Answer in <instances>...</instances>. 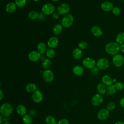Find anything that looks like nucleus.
Returning <instances> with one entry per match:
<instances>
[{
    "mask_svg": "<svg viewBox=\"0 0 124 124\" xmlns=\"http://www.w3.org/2000/svg\"><path fill=\"white\" fill-rule=\"evenodd\" d=\"M55 10V8L54 5L50 3H45L42 7V12L46 15H49L53 14Z\"/></svg>",
    "mask_w": 124,
    "mask_h": 124,
    "instance_id": "nucleus-4",
    "label": "nucleus"
},
{
    "mask_svg": "<svg viewBox=\"0 0 124 124\" xmlns=\"http://www.w3.org/2000/svg\"><path fill=\"white\" fill-rule=\"evenodd\" d=\"M96 66L100 70H106L109 66V62L106 58H100L96 62Z\"/></svg>",
    "mask_w": 124,
    "mask_h": 124,
    "instance_id": "nucleus-5",
    "label": "nucleus"
},
{
    "mask_svg": "<svg viewBox=\"0 0 124 124\" xmlns=\"http://www.w3.org/2000/svg\"><path fill=\"white\" fill-rule=\"evenodd\" d=\"M51 0L52 1H54V2H56V1H58L59 0Z\"/></svg>",
    "mask_w": 124,
    "mask_h": 124,
    "instance_id": "nucleus-50",
    "label": "nucleus"
},
{
    "mask_svg": "<svg viewBox=\"0 0 124 124\" xmlns=\"http://www.w3.org/2000/svg\"><path fill=\"white\" fill-rule=\"evenodd\" d=\"M4 96V93L1 89H0V100H1Z\"/></svg>",
    "mask_w": 124,
    "mask_h": 124,
    "instance_id": "nucleus-43",
    "label": "nucleus"
},
{
    "mask_svg": "<svg viewBox=\"0 0 124 124\" xmlns=\"http://www.w3.org/2000/svg\"><path fill=\"white\" fill-rule=\"evenodd\" d=\"M33 0L34 1H39L40 0Z\"/></svg>",
    "mask_w": 124,
    "mask_h": 124,
    "instance_id": "nucleus-51",
    "label": "nucleus"
},
{
    "mask_svg": "<svg viewBox=\"0 0 124 124\" xmlns=\"http://www.w3.org/2000/svg\"><path fill=\"white\" fill-rule=\"evenodd\" d=\"M46 124H57L56 121L52 116L48 115L46 118Z\"/></svg>",
    "mask_w": 124,
    "mask_h": 124,
    "instance_id": "nucleus-32",
    "label": "nucleus"
},
{
    "mask_svg": "<svg viewBox=\"0 0 124 124\" xmlns=\"http://www.w3.org/2000/svg\"><path fill=\"white\" fill-rule=\"evenodd\" d=\"M59 44V39L55 36H52L49 38L47 41V45L50 48H55L58 46Z\"/></svg>",
    "mask_w": 124,
    "mask_h": 124,
    "instance_id": "nucleus-14",
    "label": "nucleus"
},
{
    "mask_svg": "<svg viewBox=\"0 0 124 124\" xmlns=\"http://www.w3.org/2000/svg\"><path fill=\"white\" fill-rule=\"evenodd\" d=\"M46 54L47 58L49 59H52L55 56V51L53 48L49 47L47 49L46 52Z\"/></svg>",
    "mask_w": 124,
    "mask_h": 124,
    "instance_id": "nucleus-30",
    "label": "nucleus"
},
{
    "mask_svg": "<svg viewBox=\"0 0 124 124\" xmlns=\"http://www.w3.org/2000/svg\"><path fill=\"white\" fill-rule=\"evenodd\" d=\"M103 102V97L101 94L97 93L95 94L92 98L91 102L93 106L97 107L100 106Z\"/></svg>",
    "mask_w": 124,
    "mask_h": 124,
    "instance_id": "nucleus-10",
    "label": "nucleus"
},
{
    "mask_svg": "<svg viewBox=\"0 0 124 124\" xmlns=\"http://www.w3.org/2000/svg\"><path fill=\"white\" fill-rule=\"evenodd\" d=\"M3 124H11L9 122H4V123H3Z\"/></svg>",
    "mask_w": 124,
    "mask_h": 124,
    "instance_id": "nucleus-49",
    "label": "nucleus"
},
{
    "mask_svg": "<svg viewBox=\"0 0 124 124\" xmlns=\"http://www.w3.org/2000/svg\"><path fill=\"white\" fill-rule=\"evenodd\" d=\"M58 12L60 15H64L68 14L70 10V6L65 3H62L58 7Z\"/></svg>",
    "mask_w": 124,
    "mask_h": 124,
    "instance_id": "nucleus-9",
    "label": "nucleus"
},
{
    "mask_svg": "<svg viewBox=\"0 0 124 124\" xmlns=\"http://www.w3.org/2000/svg\"><path fill=\"white\" fill-rule=\"evenodd\" d=\"M116 91V89L114 85H111L108 86L106 90V93L108 95H111L114 94Z\"/></svg>",
    "mask_w": 124,
    "mask_h": 124,
    "instance_id": "nucleus-26",
    "label": "nucleus"
},
{
    "mask_svg": "<svg viewBox=\"0 0 124 124\" xmlns=\"http://www.w3.org/2000/svg\"><path fill=\"white\" fill-rule=\"evenodd\" d=\"M60 14L58 12H54L52 14V16L54 19H58L59 17Z\"/></svg>",
    "mask_w": 124,
    "mask_h": 124,
    "instance_id": "nucleus-41",
    "label": "nucleus"
},
{
    "mask_svg": "<svg viewBox=\"0 0 124 124\" xmlns=\"http://www.w3.org/2000/svg\"><path fill=\"white\" fill-rule=\"evenodd\" d=\"M43 79L47 83L51 82L54 79V74L53 72L49 69L45 70L42 73Z\"/></svg>",
    "mask_w": 124,
    "mask_h": 124,
    "instance_id": "nucleus-7",
    "label": "nucleus"
},
{
    "mask_svg": "<svg viewBox=\"0 0 124 124\" xmlns=\"http://www.w3.org/2000/svg\"><path fill=\"white\" fill-rule=\"evenodd\" d=\"M115 108V103L114 102H110L107 105V109L108 110H112Z\"/></svg>",
    "mask_w": 124,
    "mask_h": 124,
    "instance_id": "nucleus-36",
    "label": "nucleus"
},
{
    "mask_svg": "<svg viewBox=\"0 0 124 124\" xmlns=\"http://www.w3.org/2000/svg\"><path fill=\"white\" fill-rule=\"evenodd\" d=\"M41 54L38 51H32L29 53L28 55V58L31 62H37L40 59Z\"/></svg>",
    "mask_w": 124,
    "mask_h": 124,
    "instance_id": "nucleus-11",
    "label": "nucleus"
},
{
    "mask_svg": "<svg viewBox=\"0 0 124 124\" xmlns=\"http://www.w3.org/2000/svg\"><path fill=\"white\" fill-rule=\"evenodd\" d=\"M4 121L5 122H9V120H10V118H9V117H4Z\"/></svg>",
    "mask_w": 124,
    "mask_h": 124,
    "instance_id": "nucleus-46",
    "label": "nucleus"
},
{
    "mask_svg": "<svg viewBox=\"0 0 124 124\" xmlns=\"http://www.w3.org/2000/svg\"><path fill=\"white\" fill-rule=\"evenodd\" d=\"M16 5L15 3L10 2L7 3L6 5V11L8 13H12L16 10Z\"/></svg>",
    "mask_w": 124,
    "mask_h": 124,
    "instance_id": "nucleus-17",
    "label": "nucleus"
},
{
    "mask_svg": "<svg viewBox=\"0 0 124 124\" xmlns=\"http://www.w3.org/2000/svg\"><path fill=\"white\" fill-rule=\"evenodd\" d=\"M101 9L105 12H108L112 10L113 8V3L109 1H106L103 2L101 5Z\"/></svg>",
    "mask_w": 124,
    "mask_h": 124,
    "instance_id": "nucleus-15",
    "label": "nucleus"
},
{
    "mask_svg": "<svg viewBox=\"0 0 124 124\" xmlns=\"http://www.w3.org/2000/svg\"><path fill=\"white\" fill-rule=\"evenodd\" d=\"M82 64L85 68L92 69L95 67L96 63L94 59L91 58L87 57L83 60Z\"/></svg>",
    "mask_w": 124,
    "mask_h": 124,
    "instance_id": "nucleus-8",
    "label": "nucleus"
},
{
    "mask_svg": "<svg viewBox=\"0 0 124 124\" xmlns=\"http://www.w3.org/2000/svg\"><path fill=\"white\" fill-rule=\"evenodd\" d=\"M114 86H115L116 89L118 91H122L123 90V89L124 88V84L122 82H120V81L116 82Z\"/></svg>",
    "mask_w": 124,
    "mask_h": 124,
    "instance_id": "nucleus-34",
    "label": "nucleus"
},
{
    "mask_svg": "<svg viewBox=\"0 0 124 124\" xmlns=\"http://www.w3.org/2000/svg\"><path fill=\"white\" fill-rule=\"evenodd\" d=\"M38 19L40 20H42V21H43L45 20V14L43 13H39V18Z\"/></svg>",
    "mask_w": 124,
    "mask_h": 124,
    "instance_id": "nucleus-40",
    "label": "nucleus"
},
{
    "mask_svg": "<svg viewBox=\"0 0 124 124\" xmlns=\"http://www.w3.org/2000/svg\"><path fill=\"white\" fill-rule=\"evenodd\" d=\"M116 41L117 43L120 45L124 43V32H121L117 35Z\"/></svg>",
    "mask_w": 124,
    "mask_h": 124,
    "instance_id": "nucleus-27",
    "label": "nucleus"
},
{
    "mask_svg": "<svg viewBox=\"0 0 124 124\" xmlns=\"http://www.w3.org/2000/svg\"><path fill=\"white\" fill-rule=\"evenodd\" d=\"M99 72V69L97 67H94L93 69H91V73L93 76H95L98 74Z\"/></svg>",
    "mask_w": 124,
    "mask_h": 124,
    "instance_id": "nucleus-38",
    "label": "nucleus"
},
{
    "mask_svg": "<svg viewBox=\"0 0 124 124\" xmlns=\"http://www.w3.org/2000/svg\"><path fill=\"white\" fill-rule=\"evenodd\" d=\"M102 83L108 86L112 85L113 82V79L108 75H104L102 78Z\"/></svg>",
    "mask_w": 124,
    "mask_h": 124,
    "instance_id": "nucleus-19",
    "label": "nucleus"
},
{
    "mask_svg": "<svg viewBox=\"0 0 124 124\" xmlns=\"http://www.w3.org/2000/svg\"><path fill=\"white\" fill-rule=\"evenodd\" d=\"M51 65V61L49 59H46L42 62V67L46 69H48V68Z\"/></svg>",
    "mask_w": 124,
    "mask_h": 124,
    "instance_id": "nucleus-31",
    "label": "nucleus"
},
{
    "mask_svg": "<svg viewBox=\"0 0 124 124\" xmlns=\"http://www.w3.org/2000/svg\"><path fill=\"white\" fill-rule=\"evenodd\" d=\"M112 12L113 15L115 16H118L120 14L121 10L119 8L117 7H113V9L112 10Z\"/></svg>",
    "mask_w": 124,
    "mask_h": 124,
    "instance_id": "nucleus-37",
    "label": "nucleus"
},
{
    "mask_svg": "<svg viewBox=\"0 0 124 124\" xmlns=\"http://www.w3.org/2000/svg\"><path fill=\"white\" fill-rule=\"evenodd\" d=\"M120 45L117 42H111L108 43L105 46V50L109 54L115 55L119 52Z\"/></svg>",
    "mask_w": 124,
    "mask_h": 124,
    "instance_id": "nucleus-1",
    "label": "nucleus"
},
{
    "mask_svg": "<svg viewBox=\"0 0 124 124\" xmlns=\"http://www.w3.org/2000/svg\"><path fill=\"white\" fill-rule=\"evenodd\" d=\"M15 3L18 8H22L26 4L27 0H15Z\"/></svg>",
    "mask_w": 124,
    "mask_h": 124,
    "instance_id": "nucleus-33",
    "label": "nucleus"
},
{
    "mask_svg": "<svg viewBox=\"0 0 124 124\" xmlns=\"http://www.w3.org/2000/svg\"><path fill=\"white\" fill-rule=\"evenodd\" d=\"M115 124H124V122L122 121H118L115 123Z\"/></svg>",
    "mask_w": 124,
    "mask_h": 124,
    "instance_id": "nucleus-48",
    "label": "nucleus"
},
{
    "mask_svg": "<svg viewBox=\"0 0 124 124\" xmlns=\"http://www.w3.org/2000/svg\"><path fill=\"white\" fill-rule=\"evenodd\" d=\"M97 90L98 92L100 94H104L106 93V90L107 88L105 84H104L103 83H99L97 86Z\"/></svg>",
    "mask_w": 124,
    "mask_h": 124,
    "instance_id": "nucleus-25",
    "label": "nucleus"
},
{
    "mask_svg": "<svg viewBox=\"0 0 124 124\" xmlns=\"http://www.w3.org/2000/svg\"><path fill=\"white\" fill-rule=\"evenodd\" d=\"M45 59H46L45 56L44 55H41V58H40V60L43 62V61L44 60H45Z\"/></svg>",
    "mask_w": 124,
    "mask_h": 124,
    "instance_id": "nucleus-47",
    "label": "nucleus"
},
{
    "mask_svg": "<svg viewBox=\"0 0 124 124\" xmlns=\"http://www.w3.org/2000/svg\"><path fill=\"white\" fill-rule=\"evenodd\" d=\"M92 34L96 37H100L102 35V31L101 29L97 26H93L91 29Z\"/></svg>",
    "mask_w": 124,
    "mask_h": 124,
    "instance_id": "nucleus-16",
    "label": "nucleus"
},
{
    "mask_svg": "<svg viewBox=\"0 0 124 124\" xmlns=\"http://www.w3.org/2000/svg\"><path fill=\"white\" fill-rule=\"evenodd\" d=\"M36 85L33 83H30L26 85L25 87L26 91L28 93H33L36 91Z\"/></svg>",
    "mask_w": 124,
    "mask_h": 124,
    "instance_id": "nucleus-22",
    "label": "nucleus"
},
{
    "mask_svg": "<svg viewBox=\"0 0 124 124\" xmlns=\"http://www.w3.org/2000/svg\"><path fill=\"white\" fill-rule=\"evenodd\" d=\"M73 57L76 60H79L81 59L82 56V53L81 50L79 48H75L72 52Z\"/></svg>",
    "mask_w": 124,
    "mask_h": 124,
    "instance_id": "nucleus-21",
    "label": "nucleus"
},
{
    "mask_svg": "<svg viewBox=\"0 0 124 124\" xmlns=\"http://www.w3.org/2000/svg\"><path fill=\"white\" fill-rule=\"evenodd\" d=\"M74 22V17L73 16L70 14L65 15L62 19V25L65 28L70 27Z\"/></svg>",
    "mask_w": 124,
    "mask_h": 124,
    "instance_id": "nucleus-3",
    "label": "nucleus"
},
{
    "mask_svg": "<svg viewBox=\"0 0 124 124\" xmlns=\"http://www.w3.org/2000/svg\"><path fill=\"white\" fill-rule=\"evenodd\" d=\"M22 121L25 124H31L32 123V118L30 114H25L22 118Z\"/></svg>",
    "mask_w": 124,
    "mask_h": 124,
    "instance_id": "nucleus-28",
    "label": "nucleus"
},
{
    "mask_svg": "<svg viewBox=\"0 0 124 124\" xmlns=\"http://www.w3.org/2000/svg\"><path fill=\"white\" fill-rule=\"evenodd\" d=\"M120 50L122 52H124V43L120 45Z\"/></svg>",
    "mask_w": 124,
    "mask_h": 124,
    "instance_id": "nucleus-44",
    "label": "nucleus"
},
{
    "mask_svg": "<svg viewBox=\"0 0 124 124\" xmlns=\"http://www.w3.org/2000/svg\"><path fill=\"white\" fill-rule=\"evenodd\" d=\"M73 72L75 75L80 76L83 74L84 69L80 65H76L73 68Z\"/></svg>",
    "mask_w": 124,
    "mask_h": 124,
    "instance_id": "nucleus-18",
    "label": "nucleus"
},
{
    "mask_svg": "<svg viewBox=\"0 0 124 124\" xmlns=\"http://www.w3.org/2000/svg\"><path fill=\"white\" fill-rule=\"evenodd\" d=\"M37 51L41 54H44L47 50L46 45L44 42L39 43L37 46Z\"/></svg>",
    "mask_w": 124,
    "mask_h": 124,
    "instance_id": "nucleus-20",
    "label": "nucleus"
},
{
    "mask_svg": "<svg viewBox=\"0 0 124 124\" xmlns=\"http://www.w3.org/2000/svg\"><path fill=\"white\" fill-rule=\"evenodd\" d=\"M78 48L81 49H85L87 48L88 46V43L85 41H81L80 42L78 45Z\"/></svg>",
    "mask_w": 124,
    "mask_h": 124,
    "instance_id": "nucleus-35",
    "label": "nucleus"
},
{
    "mask_svg": "<svg viewBox=\"0 0 124 124\" xmlns=\"http://www.w3.org/2000/svg\"><path fill=\"white\" fill-rule=\"evenodd\" d=\"M4 117L2 116V115H0V124L2 123V122L4 121Z\"/></svg>",
    "mask_w": 124,
    "mask_h": 124,
    "instance_id": "nucleus-45",
    "label": "nucleus"
},
{
    "mask_svg": "<svg viewBox=\"0 0 124 124\" xmlns=\"http://www.w3.org/2000/svg\"><path fill=\"white\" fill-rule=\"evenodd\" d=\"M17 113L20 115H25L27 112L26 108L23 105L17 106L16 109Z\"/></svg>",
    "mask_w": 124,
    "mask_h": 124,
    "instance_id": "nucleus-24",
    "label": "nucleus"
},
{
    "mask_svg": "<svg viewBox=\"0 0 124 124\" xmlns=\"http://www.w3.org/2000/svg\"><path fill=\"white\" fill-rule=\"evenodd\" d=\"M109 110L106 108H102L100 109L97 113V118L98 119L101 121L105 120L107 119L109 115Z\"/></svg>",
    "mask_w": 124,
    "mask_h": 124,
    "instance_id": "nucleus-12",
    "label": "nucleus"
},
{
    "mask_svg": "<svg viewBox=\"0 0 124 124\" xmlns=\"http://www.w3.org/2000/svg\"><path fill=\"white\" fill-rule=\"evenodd\" d=\"M62 26L59 24H56L53 28V32L55 35H59L62 31Z\"/></svg>",
    "mask_w": 124,
    "mask_h": 124,
    "instance_id": "nucleus-23",
    "label": "nucleus"
},
{
    "mask_svg": "<svg viewBox=\"0 0 124 124\" xmlns=\"http://www.w3.org/2000/svg\"><path fill=\"white\" fill-rule=\"evenodd\" d=\"M113 64L116 67H120L124 63V57L120 54H117L112 58Z\"/></svg>",
    "mask_w": 124,
    "mask_h": 124,
    "instance_id": "nucleus-6",
    "label": "nucleus"
},
{
    "mask_svg": "<svg viewBox=\"0 0 124 124\" xmlns=\"http://www.w3.org/2000/svg\"><path fill=\"white\" fill-rule=\"evenodd\" d=\"M13 111V107L12 105L9 103H3L0 108V114L4 117H9L12 114Z\"/></svg>",
    "mask_w": 124,
    "mask_h": 124,
    "instance_id": "nucleus-2",
    "label": "nucleus"
},
{
    "mask_svg": "<svg viewBox=\"0 0 124 124\" xmlns=\"http://www.w3.org/2000/svg\"><path fill=\"white\" fill-rule=\"evenodd\" d=\"M120 106L124 108V97H123L121 100H120Z\"/></svg>",
    "mask_w": 124,
    "mask_h": 124,
    "instance_id": "nucleus-42",
    "label": "nucleus"
},
{
    "mask_svg": "<svg viewBox=\"0 0 124 124\" xmlns=\"http://www.w3.org/2000/svg\"><path fill=\"white\" fill-rule=\"evenodd\" d=\"M57 124H69V122L66 119H62L60 120Z\"/></svg>",
    "mask_w": 124,
    "mask_h": 124,
    "instance_id": "nucleus-39",
    "label": "nucleus"
},
{
    "mask_svg": "<svg viewBox=\"0 0 124 124\" xmlns=\"http://www.w3.org/2000/svg\"><path fill=\"white\" fill-rule=\"evenodd\" d=\"M28 17L32 20H34L39 18V14L35 11H30L28 15Z\"/></svg>",
    "mask_w": 124,
    "mask_h": 124,
    "instance_id": "nucleus-29",
    "label": "nucleus"
},
{
    "mask_svg": "<svg viewBox=\"0 0 124 124\" xmlns=\"http://www.w3.org/2000/svg\"><path fill=\"white\" fill-rule=\"evenodd\" d=\"M32 98L34 102L38 103L43 100V95L40 91L36 90L32 93Z\"/></svg>",
    "mask_w": 124,
    "mask_h": 124,
    "instance_id": "nucleus-13",
    "label": "nucleus"
}]
</instances>
